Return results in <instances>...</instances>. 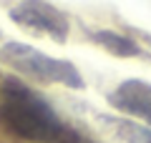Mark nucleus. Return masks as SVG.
<instances>
[{
	"mask_svg": "<svg viewBox=\"0 0 151 143\" xmlns=\"http://www.w3.org/2000/svg\"><path fill=\"white\" fill-rule=\"evenodd\" d=\"M0 118L13 133L35 143H53V138L63 131V123L53 108L28 85L13 78L3 85Z\"/></svg>",
	"mask_w": 151,
	"mask_h": 143,
	"instance_id": "1",
	"label": "nucleus"
},
{
	"mask_svg": "<svg viewBox=\"0 0 151 143\" xmlns=\"http://www.w3.org/2000/svg\"><path fill=\"white\" fill-rule=\"evenodd\" d=\"M0 60L10 68H15L18 73H25L40 83H60L65 88H76V90L86 88L81 73L73 63L50 58V55L40 53L25 43H5L0 48Z\"/></svg>",
	"mask_w": 151,
	"mask_h": 143,
	"instance_id": "2",
	"label": "nucleus"
},
{
	"mask_svg": "<svg viewBox=\"0 0 151 143\" xmlns=\"http://www.w3.org/2000/svg\"><path fill=\"white\" fill-rule=\"evenodd\" d=\"M10 18L18 25L35 30V33H43V35L53 38L58 43H63L68 38V28H70L68 18L45 0H23L10 10Z\"/></svg>",
	"mask_w": 151,
	"mask_h": 143,
	"instance_id": "3",
	"label": "nucleus"
},
{
	"mask_svg": "<svg viewBox=\"0 0 151 143\" xmlns=\"http://www.w3.org/2000/svg\"><path fill=\"white\" fill-rule=\"evenodd\" d=\"M108 103H111L116 111L129 113V116L146 121L151 126V83L146 80H124L119 88L108 95Z\"/></svg>",
	"mask_w": 151,
	"mask_h": 143,
	"instance_id": "4",
	"label": "nucleus"
},
{
	"mask_svg": "<svg viewBox=\"0 0 151 143\" xmlns=\"http://www.w3.org/2000/svg\"><path fill=\"white\" fill-rule=\"evenodd\" d=\"M91 38L98 45H103L108 53L119 55V58H134V55L141 53L139 45H136L131 38L119 35V33H113V30H96V33H91Z\"/></svg>",
	"mask_w": 151,
	"mask_h": 143,
	"instance_id": "5",
	"label": "nucleus"
},
{
	"mask_svg": "<svg viewBox=\"0 0 151 143\" xmlns=\"http://www.w3.org/2000/svg\"><path fill=\"white\" fill-rule=\"evenodd\" d=\"M108 123L113 126V133L121 138L124 143H151V128L136 126L131 121H121V118H106Z\"/></svg>",
	"mask_w": 151,
	"mask_h": 143,
	"instance_id": "6",
	"label": "nucleus"
},
{
	"mask_svg": "<svg viewBox=\"0 0 151 143\" xmlns=\"http://www.w3.org/2000/svg\"><path fill=\"white\" fill-rule=\"evenodd\" d=\"M53 143H96V141L86 138L83 133H78V131H68V128H63V131L53 138Z\"/></svg>",
	"mask_w": 151,
	"mask_h": 143,
	"instance_id": "7",
	"label": "nucleus"
},
{
	"mask_svg": "<svg viewBox=\"0 0 151 143\" xmlns=\"http://www.w3.org/2000/svg\"><path fill=\"white\" fill-rule=\"evenodd\" d=\"M146 38H149V35H146ZM149 40H151V38H149Z\"/></svg>",
	"mask_w": 151,
	"mask_h": 143,
	"instance_id": "8",
	"label": "nucleus"
}]
</instances>
